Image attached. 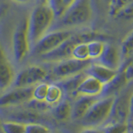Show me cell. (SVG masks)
Segmentation results:
<instances>
[{"label":"cell","mask_w":133,"mask_h":133,"mask_svg":"<svg viewBox=\"0 0 133 133\" xmlns=\"http://www.w3.org/2000/svg\"><path fill=\"white\" fill-rule=\"evenodd\" d=\"M106 35H103L97 32L88 30L75 32L69 38L64 41L60 46L43 55L37 57V59L45 63H55L62 60L72 57V52L76 45L81 43H87L91 40H105Z\"/></svg>","instance_id":"obj_1"},{"label":"cell","mask_w":133,"mask_h":133,"mask_svg":"<svg viewBox=\"0 0 133 133\" xmlns=\"http://www.w3.org/2000/svg\"><path fill=\"white\" fill-rule=\"evenodd\" d=\"M56 15L48 3H38L28 16V37L31 49L55 23Z\"/></svg>","instance_id":"obj_2"},{"label":"cell","mask_w":133,"mask_h":133,"mask_svg":"<svg viewBox=\"0 0 133 133\" xmlns=\"http://www.w3.org/2000/svg\"><path fill=\"white\" fill-rule=\"evenodd\" d=\"M91 0H77L70 6L51 29H74L88 23L93 14Z\"/></svg>","instance_id":"obj_3"},{"label":"cell","mask_w":133,"mask_h":133,"mask_svg":"<svg viewBox=\"0 0 133 133\" xmlns=\"http://www.w3.org/2000/svg\"><path fill=\"white\" fill-rule=\"evenodd\" d=\"M28 25V17H24L17 24L12 35V56L14 62L17 64L23 62L31 53Z\"/></svg>","instance_id":"obj_4"},{"label":"cell","mask_w":133,"mask_h":133,"mask_svg":"<svg viewBox=\"0 0 133 133\" xmlns=\"http://www.w3.org/2000/svg\"><path fill=\"white\" fill-rule=\"evenodd\" d=\"M74 32L73 29H51L32 48L30 54L37 57L52 52Z\"/></svg>","instance_id":"obj_5"},{"label":"cell","mask_w":133,"mask_h":133,"mask_svg":"<svg viewBox=\"0 0 133 133\" xmlns=\"http://www.w3.org/2000/svg\"><path fill=\"white\" fill-rule=\"evenodd\" d=\"M115 97H107L97 100L85 116L82 118V124L86 127H97L109 116Z\"/></svg>","instance_id":"obj_6"},{"label":"cell","mask_w":133,"mask_h":133,"mask_svg":"<svg viewBox=\"0 0 133 133\" xmlns=\"http://www.w3.org/2000/svg\"><path fill=\"white\" fill-rule=\"evenodd\" d=\"M92 60H79L70 57L53 63L52 74L54 77L59 80L74 76L80 72H85L92 63Z\"/></svg>","instance_id":"obj_7"},{"label":"cell","mask_w":133,"mask_h":133,"mask_svg":"<svg viewBox=\"0 0 133 133\" xmlns=\"http://www.w3.org/2000/svg\"><path fill=\"white\" fill-rule=\"evenodd\" d=\"M48 70L39 64H31L23 68L16 75L14 82V87H34L47 78Z\"/></svg>","instance_id":"obj_8"},{"label":"cell","mask_w":133,"mask_h":133,"mask_svg":"<svg viewBox=\"0 0 133 133\" xmlns=\"http://www.w3.org/2000/svg\"><path fill=\"white\" fill-rule=\"evenodd\" d=\"M133 91L127 90L114 99L107 124L125 123L130 113V102Z\"/></svg>","instance_id":"obj_9"},{"label":"cell","mask_w":133,"mask_h":133,"mask_svg":"<svg viewBox=\"0 0 133 133\" xmlns=\"http://www.w3.org/2000/svg\"><path fill=\"white\" fill-rule=\"evenodd\" d=\"M34 87H14L0 97V107H7L17 106L29 102L32 98Z\"/></svg>","instance_id":"obj_10"},{"label":"cell","mask_w":133,"mask_h":133,"mask_svg":"<svg viewBox=\"0 0 133 133\" xmlns=\"http://www.w3.org/2000/svg\"><path fill=\"white\" fill-rule=\"evenodd\" d=\"M122 59L121 48L115 44L106 43L102 53L96 62L112 70H119Z\"/></svg>","instance_id":"obj_11"},{"label":"cell","mask_w":133,"mask_h":133,"mask_svg":"<svg viewBox=\"0 0 133 133\" xmlns=\"http://www.w3.org/2000/svg\"><path fill=\"white\" fill-rule=\"evenodd\" d=\"M14 66L0 43V90L8 89L14 83Z\"/></svg>","instance_id":"obj_12"},{"label":"cell","mask_w":133,"mask_h":133,"mask_svg":"<svg viewBox=\"0 0 133 133\" xmlns=\"http://www.w3.org/2000/svg\"><path fill=\"white\" fill-rule=\"evenodd\" d=\"M127 79L126 77L124 71H118V73L116 75L114 78L103 85V88L99 97L101 98L107 97H114L115 95L118 94L123 87L126 86L127 82Z\"/></svg>","instance_id":"obj_13"},{"label":"cell","mask_w":133,"mask_h":133,"mask_svg":"<svg viewBox=\"0 0 133 133\" xmlns=\"http://www.w3.org/2000/svg\"><path fill=\"white\" fill-rule=\"evenodd\" d=\"M118 71L119 70H112L111 68H108L107 66L93 61L91 66L86 70V72L90 76L97 79L104 85L109 82L112 78H114L116 75L118 73Z\"/></svg>","instance_id":"obj_14"},{"label":"cell","mask_w":133,"mask_h":133,"mask_svg":"<svg viewBox=\"0 0 133 133\" xmlns=\"http://www.w3.org/2000/svg\"><path fill=\"white\" fill-rule=\"evenodd\" d=\"M103 88V84L97 79L90 76L84 78L77 90V96H99Z\"/></svg>","instance_id":"obj_15"},{"label":"cell","mask_w":133,"mask_h":133,"mask_svg":"<svg viewBox=\"0 0 133 133\" xmlns=\"http://www.w3.org/2000/svg\"><path fill=\"white\" fill-rule=\"evenodd\" d=\"M87 76V73L85 72H80L78 74L74 75V76L66 77L60 80L58 86H59L62 91L69 97H76L77 96V90L81 82L84 80V78Z\"/></svg>","instance_id":"obj_16"},{"label":"cell","mask_w":133,"mask_h":133,"mask_svg":"<svg viewBox=\"0 0 133 133\" xmlns=\"http://www.w3.org/2000/svg\"><path fill=\"white\" fill-rule=\"evenodd\" d=\"M97 100V96H80L72 108V118L74 120L82 119Z\"/></svg>","instance_id":"obj_17"},{"label":"cell","mask_w":133,"mask_h":133,"mask_svg":"<svg viewBox=\"0 0 133 133\" xmlns=\"http://www.w3.org/2000/svg\"><path fill=\"white\" fill-rule=\"evenodd\" d=\"M54 116L60 121L66 120L72 115V107L68 100H63L53 110Z\"/></svg>","instance_id":"obj_18"},{"label":"cell","mask_w":133,"mask_h":133,"mask_svg":"<svg viewBox=\"0 0 133 133\" xmlns=\"http://www.w3.org/2000/svg\"><path fill=\"white\" fill-rule=\"evenodd\" d=\"M106 42L103 40H91L87 42L89 58L92 61H96L102 53Z\"/></svg>","instance_id":"obj_19"},{"label":"cell","mask_w":133,"mask_h":133,"mask_svg":"<svg viewBox=\"0 0 133 133\" xmlns=\"http://www.w3.org/2000/svg\"><path fill=\"white\" fill-rule=\"evenodd\" d=\"M120 48L123 59H130L133 57V29L123 39Z\"/></svg>","instance_id":"obj_20"},{"label":"cell","mask_w":133,"mask_h":133,"mask_svg":"<svg viewBox=\"0 0 133 133\" xmlns=\"http://www.w3.org/2000/svg\"><path fill=\"white\" fill-rule=\"evenodd\" d=\"M62 93H63V91H62V88L57 84L49 85L45 101L48 104H50V105L55 104L61 100Z\"/></svg>","instance_id":"obj_21"},{"label":"cell","mask_w":133,"mask_h":133,"mask_svg":"<svg viewBox=\"0 0 133 133\" xmlns=\"http://www.w3.org/2000/svg\"><path fill=\"white\" fill-rule=\"evenodd\" d=\"M25 126L23 123L15 122H6L1 126L3 133H25Z\"/></svg>","instance_id":"obj_22"},{"label":"cell","mask_w":133,"mask_h":133,"mask_svg":"<svg viewBox=\"0 0 133 133\" xmlns=\"http://www.w3.org/2000/svg\"><path fill=\"white\" fill-rule=\"evenodd\" d=\"M72 57L79 60H87L90 59L88 55V48L87 43H81L76 45L72 50Z\"/></svg>","instance_id":"obj_23"},{"label":"cell","mask_w":133,"mask_h":133,"mask_svg":"<svg viewBox=\"0 0 133 133\" xmlns=\"http://www.w3.org/2000/svg\"><path fill=\"white\" fill-rule=\"evenodd\" d=\"M48 87H49V84L43 82L34 86L33 92H32V98L40 100V101H45Z\"/></svg>","instance_id":"obj_24"},{"label":"cell","mask_w":133,"mask_h":133,"mask_svg":"<svg viewBox=\"0 0 133 133\" xmlns=\"http://www.w3.org/2000/svg\"><path fill=\"white\" fill-rule=\"evenodd\" d=\"M132 0H113L110 5L108 6V10H109L110 15L115 17L121 10H122Z\"/></svg>","instance_id":"obj_25"},{"label":"cell","mask_w":133,"mask_h":133,"mask_svg":"<svg viewBox=\"0 0 133 133\" xmlns=\"http://www.w3.org/2000/svg\"><path fill=\"white\" fill-rule=\"evenodd\" d=\"M50 104H48L46 101H40L34 98H32L30 101L28 102V107L30 109L37 111H43L48 110L49 108Z\"/></svg>","instance_id":"obj_26"},{"label":"cell","mask_w":133,"mask_h":133,"mask_svg":"<svg viewBox=\"0 0 133 133\" xmlns=\"http://www.w3.org/2000/svg\"><path fill=\"white\" fill-rule=\"evenodd\" d=\"M115 17L119 19L126 21L133 20V0L128 5L125 7L122 10H121Z\"/></svg>","instance_id":"obj_27"},{"label":"cell","mask_w":133,"mask_h":133,"mask_svg":"<svg viewBox=\"0 0 133 133\" xmlns=\"http://www.w3.org/2000/svg\"><path fill=\"white\" fill-rule=\"evenodd\" d=\"M25 133H50V130L43 125L29 123L25 126Z\"/></svg>","instance_id":"obj_28"},{"label":"cell","mask_w":133,"mask_h":133,"mask_svg":"<svg viewBox=\"0 0 133 133\" xmlns=\"http://www.w3.org/2000/svg\"><path fill=\"white\" fill-rule=\"evenodd\" d=\"M127 126L125 123L110 124L104 129V133H126Z\"/></svg>","instance_id":"obj_29"},{"label":"cell","mask_w":133,"mask_h":133,"mask_svg":"<svg viewBox=\"0 0 133 133\" xmlns=\"http://www.w3.org/2000/svg\"><path fill=\"white\" fill-rule=\"evenodd\" d=\"M126 75V77L127 79V81H131L133 80V57H131L129 62H127V64L125 66L124 69H122Z\"/></svg>","instance_id":"obj_30"},{"label":"cell","mask_w":133,"mask_h":133,"mask_svg":"<svg viewBox=\"0 0 133 133\" xmlns=\"http://www.w3.org/2000/svg\"><path fill=\"white\" fill-rule=\"evenodd\" d=\"M129 123L130 125L133 123V92L131 94V102H130V113H129Z\"/></svg>","instance_id":"obj_31"},{"label":"cell","mask_w":133,"mask_h":133,"mask_svg":"<svg viewBox=\"0 0 133 133\" xmlns=\"http://www.w3.org/2000/svg\"><path fill=\"white\" fill-rule=\"evenodd\" d=\"M62 1H63V3L66 7V9H68V8L70 6H72V4L77 1V0H62Z\"/></svg>","instance_id":"obj_32"},{"label":"cell","mask_w":133,"mask_h":133,"mask_svg":"<svg viewBox=\"0 0 133 133\" xmlns=\"http://www.w3.org/2000/svg\"><path fill=\"white\" fill-rule=\"evenodd\" d=\"M11 1L14 2L16 3H19V4H28L32 3L33 0H11Z\"/></svg>","instance_id":"obj_33"},{"label":"cell","mask_w":133,"mask_h":133,"mask_svg":"<svg viewBox=\"0 0 133 133\" xmlns=\"http://www.w3.org/2000/svg\"><path fill=\"white\" fill-rule=\"evenodd\" d=\"M81 133H104V131H96V130H87L84 131H82Z\"/></svg>","instance_id":"obj_34"},{"label":"cell","mask_w":133,"mask_h":133,"mask_svg":"<svg viewBox=\"0 0 133 133\" xmlns=\"http://www.w3.org/2000/svg\"><path fill=\"white\" fill-rule=\"evenodd\" d=\"M91 3H92V5H93V8H95L97 5L101 3V0H91Z\"/></svg>","instance_id":"obj_35"},{"label":"cell","mask_w":133,"mask_h":133,"mask_svg":"<svg viewBox=\"0 0 133 133\" xmlns=\"http://www.w3.org/2000/svg\"><path fill=\"white\" fill-rule=\"evenodd\" d=\"M113 1V0H101V2H102L103 3H105L106 5L108 7L111 4V3Z\"/></svg>","instance_id":"obj_36"},{"label":"cell","mask_w":133,"mask_h":133,"mask_svg":"<svg viewBox=\"0 0 133 133\" xmlns=\"http://www.w3.org/2000/svg\"><path fill=\"white\" fill-rule=\"evenodd\" d=\"M50 0H38L40 3H48Z\"/></svg>","instance_id":"obj_37"},{"label":"cell","mask_w":133,"mask_h":133,"mask_svg":"<svg viewBox=\"0 0 133 133\" xmlns=\"http://www.w3.org/2000/svg\"><path fill=\"white\" fill-rule=\"evenodd\" d=\"M129 133H133V128H131L130 131H129Z\"/></svg>","instance_id":"obj_38"},{"label":"cell","mask_w":133,"mask_h":133,"mask_svg":"<svg viewBox=\"0 0 133 133\" xmlns=\"http://www.w3.org/2000/svg\"><path fill=\"white\" fill-rule=\"evenodd\" d=\"M130 127H131V128H133V123H131V124L130 125Z\"/></svg>","instance_id":"obj_39"}]
</instances>
